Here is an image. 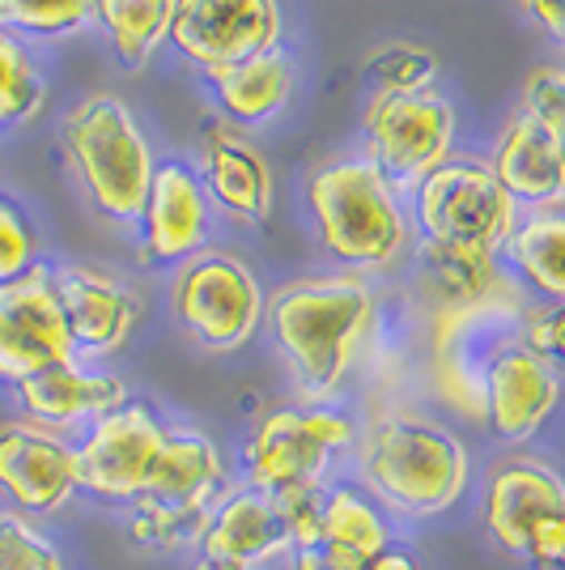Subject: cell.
Returning <instances> with one entry per match:
<instances>
[{"mask_svg": "<svg viewBox=\"0 0 565 570\" xmlns=\"http://www.w3.org/2000/svg\"><path fill=\"white\" fill-rule=\"evenodd\" d=\"M357 476L387 515L434 520L468 494L472 452L422 413H383L357 434Z\"/></svg>", "mask_w": 565, "mask_h": 570, "instance_id": "6da1fadb", "label": "cell"}, {"mask_svg": "<svg viewBox=\"0 0 565 570\" xmlns=\"http://www.w3.org/2000/svg\"><path fill=\"white\" fill-rule=\"evenodd\" d=\"M268 333L310 401H328L345 383L361 336L375 320V294L357 277L289 282L268 298Z\"/></svg>", "mask_w": 565, "mask_h": 570, "instance_id": "7a4b0ae2", "label": "cell"}, {"mask_svg": "<svg viewBox=\"0 0 565 570\" xmlns=\"http://www.w3.org/2000/svg\"><path fill=\"white\" fill-rule=\"evenodd\" d=\"M65 149L98 214L111 222L141 217L149 184H153V163H149L145 137L119 98L98 95L72 107L65 116Z\"/></svg>", "mask_w": 565, "mask_h": 570, "instance_id": "3957f363", "label": "cell"}, {"mask_svg": "<svg viewBox=\"0 0 565 570\" xmlns=\"http://www.w3.org/2000/svg\"><path fill=\"white\" fill-rule=\"evenodd\" d=\"M357 422L331 404H281L242 443V485L277 499L294 485L328 481L331 460L357 448Z\"/></svg>", "mask_w": 565, "mask_h": 570, "instance_id": "277c9868", "label": "cell"}, {"mask_svg": "<svg viewBox=\"0 0 565 570\" xmlns=\"http://www.w3.org/2000/svg\"><path fill=\"white\" fill-rule=\"evenodd\" d=\"M319 238L336 261L383 268L404 252V222L375 163H336L307 188Z\"/></svg>", "mask_w": 565, "mask_h": 570, "instance_id": "5b68a950", "label": "cell"}, {"mask_svg": "<svg viewBox=\"0 0 565 570\" xmlns=\"http://www.w3.org/2000/svg\"><path fill=\"white\" fill-rule=\"evenodd\" d=\"M170 307L179 328L209 354H235L256 336L264 320V294L256 273L226 252H209L175 277Z\"/></svg>", "mask_w": 565, "mask_h": 570, "instance_id": "8992f818", "label": "cell"}, {"mask_svg": "<svg viewBox=\"0 0 565 570\" xmlns=\"http://www.w3.org/2000/svg\"><path fill=\"white\" fill-rule=\"evenodd\" d=\"M417 217L429 243L497 256L515 230V200L494 170L476 163H443L422 179Z\"/></svg>", "mask_w": 565, "mask_h": 570, "instance_id": "52a82bcc", "label": "cell"}, {"mask_svg": "<svg viewBox=\"0 0 565 570\" xmlns=\"http://www.w3.org/2000/svg\"><path fill=\"white\" fill-rule=\"evenodd\" d=\"M162 417L141 401H128L123 409L98 417L95 426L77 439V481L86 499L102 507H132L145 499L153 464L166 443Z\"/></svg>", "mask_w": 565, "mask_h": 570, "instance_id": "ba28073f", "label": "cell"}, {"mask_svg": "<svg viewBox=\"0 0 565 570\" xmlns=\"http://www.w3.org/2000/svg\"><path fill=\"white\" fill-rule=\"evenodd\" d=\"M81 494L77 439L30 417L0 422V499L30 520L60 515Z\"/></svg>", "mask_w": 565, "mask_h": 570, "instance_id": "9c48e42d", "label": "cell"}, {"mask_svg": "<svg viewBox=\"0 0 565 570\" xmlns=\"http://www.w3.org/2000/svg\"><path fill=\"white\" fill-rule=\"evenodd\" d=\"M65 362H77V354L51 289V268L34 264L26 277L0 285V383L18 387Z\"/></svg>", "mask_w": 565, "mask_h": 570, "instance_id": "30bf717a", "label": "cell"}, {"mask_svg": "<svg viewBox=\"0 0 565 570\" xmlns=\"http://www.w3.org/2000/svg\"><path fill=\"white\" fill-rule=\"evenodd\" d=\"M557 404H562L557 366L544 362L523 336L489 357L480 375V422L497 443L506 448L532 443L557 413Z\"/></svg>", "mask_w": 565, "mask_h": 570, "instance_id": "8fae6325", "label": "cell"}, {"mask_svg": "<svg viewBox=\"0 0 565 570\" xmlns=\"http://www.w3.org/2000/svg\"><path fill=\"white\" fill-rule=\"evenodd\" d=\"M366 132L375 145V170L383 184H413L443 167L455 132V116L438 95H378L366 111Z\"/></svg>", "mask_w": 565, "mask_h": 570, "instance_id": "7c38bea8", "label": "cell"}, {"mask_svg": "<svg viewBox=\"0 0 565 570\" xmlns=\"http://www.w3.org/2000/svg\"><path fill=\"white\" fill-rule=\"evenodd\" d=\"M281 30L277 0H175L166 39L179 56L221 69L259 51H272Z\"/></svg>", "mask_w": 565, "mask_h": 570, "instance_id": "4fadbf2b", "label": "cell"}, {"mask_svg": "<svg viewBox=\"0 0 565 570\" xmlns=\"http://www.w3.org/2000/svg\"><path fill=\"white\" fill-rule=\"evenodd\" d=\"M565 511V476L541 455H506L494 460L480 490V528L506 558H518L532 546L536 528Z\"/></svg>", "mask_w": 565, "mask_h": 570, "instance_id": "5bb4252c", "label": "cell"}, {"mask_svg": "<svg viewBox=\"0 0 565 570\" xmlns=\"http://www.w3.org/2000/svg\"><path fill=\"white\" fill-rule=\"evenodd\" d=\"M51 289L69 328L72 354L77 362H95V357H111L128 345V336L141 320V303L132 289H123L116 277L86 268V264H65L51 268Z\"/></svg>", "mask_w": 565, "mask_h": 570, "instance_id": "9a60e30c", "label": "cell"}, {"mask_svg": "<svg viewBox=\"0 0 565 570\" xmlns=\"http://www.w3.org/2000/svg\"><path fill=\"white\" fill-rule=\"evenodd\" d=\"M196 553L235 562L242 570H268L285 567V558L294 553V541L285 532L277 502L238 481L226 490V499L212 507L205 541Z\"/></svg>", "mask_w": 565, "mask_h": 570, "instance_id": "2e32d148", "label": "cell"}, {"mask_svg": "<svg viewBox=\"0 0 565 570\" xmlns=\"http://www.w3.org/2000/svg\"><path fill=\"white\" fill-rule=\"evenodd\" d=\"M13 396H18L22 417L60 430V434L90 430L98 417H107V413H116V409L132 401L128 383L119 380V375L90 371L81 362H65V366H51V371L34 375V380L18 383Z\"/></svg>", "mask_w": 565, "mask_h": 570, "instance_id": "e0dca14e", "label": "cell"}, {"mask_svg": "<svg viewBox=\"0 0 565 570\" xmlns=\"http://www.w3.org/2000/svg\"><path fill=\"white\" fill-rule=\"evenodd\" d=\"M230 469H226V455L212 443L205 430H166L162 455L153 464L149 476V490L145 499L170 502V507H200L212 511L217 502L226 499L230 490Z\"/></svg>", "mask_w": 565, "mask_h": 570, "instance_id": "ac0fdd59", "label": "cell"}, {"mask_svg": "<svg viewBox=\"0 0 565 570\" xmlns=\"http://www.w3.org/2000/svg\"><path fill=\"white\" fill-rule=\"evenodd\" d=\"M497 184L506 188L511 200L523 205H553L565 196V158L557 132L541 124L536 116L518 111L502 141H497V163H494Z\"/></svg>", "mask_w": 565, "mask_h": 570, "instance_id": "d6986e66", "label": "cell"}, {"mask_svg": "<svg viewBox=\"0 0 565 570\" xmlns=\"http://www.w3.org/2000/svg\"><path fill=\"white\" fill-rule=\"evenodd\" d=\"M145 247L153 261H179L200 247L205 238V200L184 167H162L149 184L141 209Z\"/></svg>", "mask_w": 565, "mask_h": 570, "instance_id": "ffe728a7", "label": "cell"}, {"mask_svg": "<svg viewBox=\"0 0 565 570\" xmlns=\"http://www.w3.org/2000/svg\"><path fill=\"white\" fill-rule=\"evenodd\" d=\"M205 184H209L212 200L242 222H259L272 205V184H268L264 158L247 141H238L221 128L209 132V145H205Z\"/></svg>", "mask_w": 565, "mask_h": 570, "instance_id": "44dd1931", "label": "cell"}, {"mask_svg": "<svg viewBox=\"0 0 565 570\" xmlns=\"http://www.w3.org/2000/svg\"><path fill=\"white\" fill-rule=\"evenodd\" d=\"M209 81L221 107L238 119H268L277 116L289 98V65L277 48L235 60V65H221L209 69Z\"/></svg>", "mask_w": 565, "mask_h": 570, "instance_id": "7402d4cb", "label": "cell"}, {"mask_svg": "<svg viewBox=\"0 0 565 570\" xmlns=\"http://www.w3.org/2000/svg\"><path fill=\"white\" fill-rule=\"evenodd\" d=\"M391 541H396L391 515L361 485H331L324 528H319L315 546L340 549V553H349L357 562H370L378 549H387Z\"/></svg>", "mask_w": 565, "mask_h": 570, "instance_id": "603a6c76", "label": "cell"}, {"mask_svg": "<svg viewBox=\"0 0 565 570\" xmlns=\"http://www.w3.org/2000/svg\"><path fill=\"white\" fill-rule=\"evenodd\" d=\"M502 252L536 294L565 303V214H541L515 226Z\"/></svg>", "mask_w": 565, "mask_h": 570, "instance_id": "cb8c5ba5", "label": "cell"}, {"mask_svg": "<svg viewBox=\"0 0 565 570\" xmlns=\"http://www.w3.org/2000/svg\"><path fill=\"white\" fill-rule=\"evenodd\" d=\"M212 511L200 507H170V502L141 499L123 507V537L141 553H196L205 541Z\"/></svg>", "mask_w": 565, "mask_h": 570, "instance_id": "d4e9b609", "label": "cell"}, {"mask_svg": "<svg viewBox=\"0 0 565 570\" xmlns=\"http://www.w3.org/2000/svg\"><path fill=\"white\" fill-rule=\"evenodd\" d=\"M425 273L450 307H485V303H497V289H502L497 256H485V252H459V247L429 243Z\"/></svg>", "mask_w": 565, "mask_h": 570, "instance_id": "484cf974", "label": "cell"}, {"mask_svg": "<svg viewBox=\"0 0 565 570\" xmlns=\"http://www.w3.org/2000/svg\"><path fill=\"white\" fill-rule=\"evenodd\" d=\"M170 9L175 0H95V18L107 26L116 56L128 69L145 65V56L166 35Z\"/></svg>", "mask_w": 565, "mask_h": 570, "instance_id": "4316f807", "label": "cell"}, {"mask_svg": "<svg viewBox=\"0 0 565 570\" xmlns=\"http://www.w3.org/2000/svg\"><path fill=\"white\" fill-rule=\"evenodd\" d=\"M0 570H69V558L39 520L0 507Z\"/></svg>", "mask_w": 565, "mask_h": 570, "instance_id": "83f0119b", "label": "cell"}, {"mask_svg": "<svg viewBox=\"0 0 565 570\" xmlns=\"http://www.w3.org/2000/svg\"><path fill=\"white\" fill-rule=\"evenodd\" d=\"M43 107V81L4 30H0V124H22Z\"/></svg>", "mask_w": 565, "mask_h": 570, "instance_id": "f1b7e54d", "label": "cell"}, {"mask_svg": "<svg viewBox=\"0 0 565 570\" xmlns=\"http://www.w3.org/2000/svg\"><path fill=\"white\" fill-rule=\"evenodd\" d=\"M95 18V0H0V26L30 35H69Z\"/></svg>", "mask_w": 565, "mask_h": 570, "instance_id": "f546056e", "label": "cell"}, {"mask_svg": "<svg viewBox=\"0 0 565 570\" xmlns=\"http://www.w3.org/2000/svg\"><path fill=\"white\" fill-rule=\"evenodd\" d=\"M434 69H438L434 56L417 43H391L366 60V72H370V81H378L383 95H422Z\"/></svg>", "mask_w": 565, "mask_h": 570, "instance_id": "4dcf8cb0", "label": "cell"}, {"mask_svg": "<svg viewBox=\"0 0 565 570\" xmlns=\"http://www.w3.org/2000/svg\"><path fill=\"white\" fill-rule=\"evenodd\" d=\"M328 481H315V485H294L277 494V511H281V523L289 532L294 549H307L319 541V528H324V511H328Z\"/></svg>", "mask_w": 565, "mask_h": 570, "instance_id": "1f68e13d", "label": "cell"}, {"mask_svg": "<svg viewBox=\"0 0 565 570\" xmlns=\"http://www.w3.org/2000/svg\"><path fill=\"white\" fill-rule=\"evenodd\" d=\"M39 264V238L18 205L0 200V285L18 282Z\"/></svg>", "mask_w": 565, "mask_h": 570, "instance_id": "d6a6232c", "label": "cell"}, {"mask_svg": "<svg viewBox=\"0 0 565 570\" xmlns=\"http://www.w3.org/2000/svg\"><path fill=\"white\" fill-rule=\"evenodd\" d=\"M523 341L553 366H565V303H553L548 311H536L523 320Z\"/></svg>", "mask_w": 565, "mask_h": 570, "instance_id": "836d02e7", "label": "cell"}, {"mask_svg": "<svg viewBox=\"0 0 565 570\" xmlns=\"http://www.w3.org/2000/svg\"><path fill=\"white\" fill-rule=\"evenodd\" d=\"M527 116L557 128L565 119V69H536L527 77Z\"/></svg>", "mask_w": 565, "mask_h": 570, "instance_id": "e575fe53", "label": "cell"}, {"mask_svg": "<svg viewBox=\"0 0 565 570\" xmlns=\"http://www.w3.org/2000/svg\"><path fill=\"white\" fill-rule=\"evenodd\" d=\"M523 562L532 570H565V511H557L553 520H544L536 528Z\"/></svg>", "mask_w": 565, "mask_h": 570, "instance_id": "d590c367", "label": "cell"}, {"mask_svg": "<svg viewBox=\"0 0 565 570\" xmlns=\"http://www.w3.org/2000/svg\"><path fill=\"white\" fill-rule=\"evenodd\" d=\"M285 570H366V562H357L349 553L328 546H307V549H294L285 558Z\"/></svg>", "mask_w": 565, "mask_h": 570, "instance_id": "8d00e7d4", "label": "cell"}, {"mask_svg": "<svg viewBox=\"0 0 565 570\" xmlns=\"http://www.w3.org/2000/svg\"><path fill=\"white\" fill-rule=\"evenodd\" d=\"M523 9H527L553 39H565V0H523Z\"/></svg>", "mask_w": 565, "mask_h": 570, "instance_id": "74e56055", "label": "cell"}, {"mask_svg": "<svg viewBox=\"0 0 565 570\" xmlns=\"http://www.w3.org/2000/svg\"><path fill=\"white\" fill-rule=\"evenodd\" d=\"M366 570H425L422 558L413 553L408 546H400V541H391L387 549H378L375 558L366 562Z\"/></svg>", "mask_w": 565, "mask_h": 570, "instance_id": "f35d334b", "label": "cell"}, {"mask_svg": "<svg viewBox=\"0 0 565 570\" xmlns=\"http://www.w3.org/2000/svg\"><path fill=\"white\" fill-rule=\"evenodd\" d=\"M553 132H557V145H562V158H565V119L557 124V128H553Z\"/></svg>", "mask_w": 565, "mask_h": 570, "instance_id": "ab89813d", "label": "cell"}, {"mask_svg": "<svg viewBox=\"0 0 565 570\" xmlns=\"http://www.w3.org/2000/svg\"><path fill=\"white\" fill-rule=\"evenodd\" d=\"M0 30H4V26H0Z\"/></svg>", "mask_w": 565, "mask_h": 570, "instance_id": "60d3db41", "label": "cell"}]
</instances>
